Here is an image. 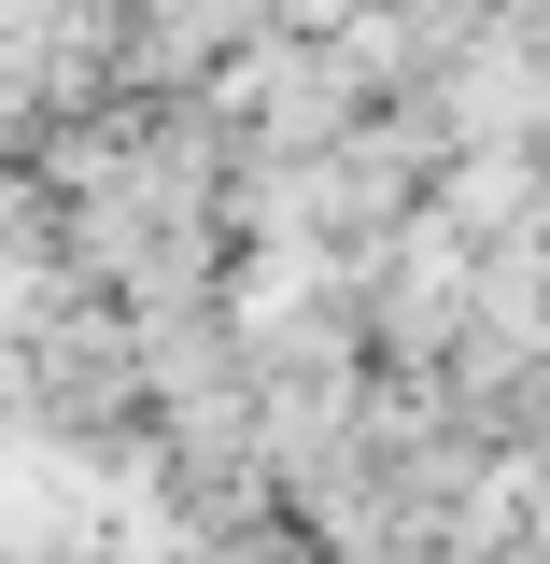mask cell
I'll list each match as a JSON object with an SVG mask.
<instances>
[{
    "label": "cell",
    "mask_w": 550,
    "mask_h": 564,
    "mask_svg": "<svg viewBox=\"0 0 550 564\" xmlns=\"http://www.w3.org/2000/svg\"><path fill=\"white\" fill-rule=\"evenodd\" d=\"M423 212H438L452 240H481V254L522 240L550 212V141H466V155H438V170H423Z\"/></svg>",
    "instance_id": "obj_1"
}]
</instances>
